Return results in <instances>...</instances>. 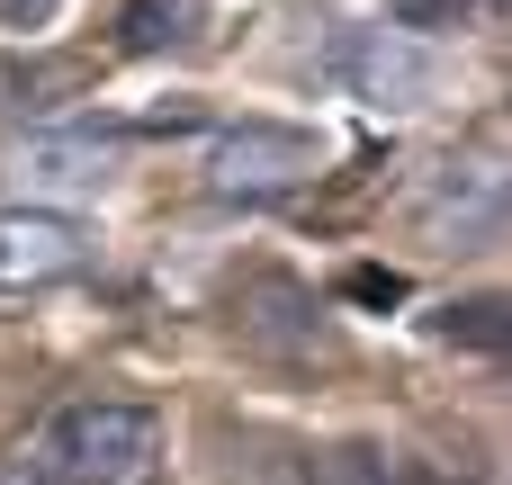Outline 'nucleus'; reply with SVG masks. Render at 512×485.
I'll return each instance as SVG.
<instances>
[{"mask_svg": "<svg viewBox=\"0 0 512 485\" xmlns=\"http://www.w3.org/2000/svg\"><path fill=\"white\" fill-rule=\"evenodd\" d=\"M54 485H144L162 459V414L153 405H63L36 432Z\"/></svg>", "mask_w": 512, "mask_h": 485, "instance_id": "nucleus-1", "label": "nucleus"}, {"mask_svg": "<svg viewBox=\"0 0 512 485\" xmlns=\"http://www.w3.org/2000/svg\"><path fill=\"white\" fill-rule=\"evenodd\" d=\"M477 0H387V18L396 27H414V36H441V27H459Z\"/></svg>", "mask_w": 512, "mask_h": 485, "instance_id": "nucleus-8", "label": "nucleus"}, {"mask_svg": "<svg viewBox=\"0 0 512 485\" xmlns=\"http://www.w3.org/2000/svg\"><path fill=\"white\" fill-rule=\"evenodd\" d=\"M333 485H450V477H432V468H414L396 450H342L333 459Z\"/></svg>", "mask_w": 512, "mask_h": 485, "instance_id": "nucleus-7", "label": "nucleus"}, {"mask_svg": "<svg viewBox=\"0 0 512 485\" xmlns=\"http://www.w3.org/2000/svg\"><path fill=\"white\" fill-rule=\"evenodd\" d=\"M198 27H207V0H126L117 45H126V54H171V45H189Z\"/></svg>", "mask_w": 512, "mask_h": 485, "instance_id": "nucleus-6", "label": "nucleus"}, {"mask_svg": "<svg viewBox=\"0 0 512 485\" xmlns=\"http://www.w3.org/2000/svg\"><path fill=\"white\" fill-rule=\"evenodd\" d=\"M18 180L27 189H99L108 144L99 135H36V144H18Z\"/></svg>", "mask_w": 512, "mask_h": 485, "instance_id": "nucleus-5", "label": "nucleus"}, {"mask_svg": "<svg viewBox=\"0 0 512 485\" xmlns=\"http://www.w3.org/2000/svg\"><path fill=\"white\" fill-rule=\"evenodd\" d=\"M333 63H342V81H351L369 108H423V99L441 90V63H432L414 36H387V27H378V36H351Z\"/></svg>", "mask_w": 512, "mask_h": 485, "instance_id": "nucleus-3", "label": "nucleus"}, {"mask_svg": "<svg viewBox=\"0 0 512 485\" xmlns=\"http://www.w3.org/2000/svg\"><path fill=\"white\" fill-rule=\"evenodd\" d=\"M99 261V234L72 207H0V297H45Z\"/></svg>", "mask_w": 512, "mask_h": 485, "instance_id": "nucleus-2", "label": "nucleus"}, {"mask_svg": "<svg viewBox=\"0 0 512 485\" xmlns=\"http://www.w3.org/2000/svg\"><path fill=\"white\" fill-rule=\"evenodd\" d=\"M315 162H324V144L297 135V126H234V135H216L207 180H216V189H288V180H306Z\"/></svg>", "mask_w": 512, "mask_h": 485, "instance_id": "nucleus-4", "label": "nucleus"}, {"mask_svg": "<svg viewBox=\"0 0 512 485\" xmlns=\"http://www.w3.org/2000/svg\"><path fill=\"white\" fill-rule=\"evenodd\" d=\"M0 485H54L45 450H36V441H9V450H0Z\"/></svg>", "mask_w": 512, "mask_h": 485, "instance_id": "nucleus-9", "label": "nucleus"}]
</instances>
